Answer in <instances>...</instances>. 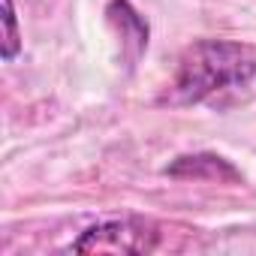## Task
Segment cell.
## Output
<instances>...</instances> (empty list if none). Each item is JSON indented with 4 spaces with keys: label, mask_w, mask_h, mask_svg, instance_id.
Here are the masks:
<instances>
[{
    "label": "cell",
    "mask_w": 256,
    "mask_h": 256,
    "mask_svg": "<svg viewBox=\"0 0 256 256\" xmlns=\"http://www.w3.org/2000/svg\"><path fill=\"white\" fill-rule=\"evenodd\" d=\"M256 78V48L232 40H199L181 60L169 88V102L196 106L217 94L238 90Z\"/></svg>",
    "instance_id": "6da1fadb"
},
{
    "label": "cell",
    "mask_w": 256,
    "mask_h": 256,
    "mask_svg": "<svg viewBox=\"0 0 256 256\" xmlns=\"http://www.w3.org/2000/svg\"><path fill=\"white\" fill-rule=\"evenodd\" d=\"M160 226L148 217L124 214L88 226L66 250L70 253H154L160 247Z\"/></svg>",
    "instance_id": "7a4b0ae2"
},
{
    "label": "cell",
    "mask_w": 256,
    "mask_h": 256,
    "mask_svg": "<svg viewBox=\"0 0 256 256\" xmlns=\"http://www.w3.org/2000/svg\"><path fill=\"white\" fill-rule=\"evenodd\" d=\"M166 175L169 178H184V181H217V184H238L241 181V172L220 154H211V151H202V154H184V157H175L169 166H166Z\"/></svg>",
    "instance_id": "3957f363"
},
{
    "label": "cell",
    "mask_w": 256,
    "mask_h": 256,
    "mask_svg": "<svg viewBox=\"0 0 256 256\" xmlns=\"http://www.w3.org/2000/svg\"><path fill=\"white\" fill-rule=\"evenodd\" d=\"M106 16L112 18V24L118 28L124 46H133V60L148 48V22L133 10L130 0H112Z\"/></svg>",
    "instance_id": "277c9868"
},
{
    "label": "cell",
    "mask_w": 256,
    "mask_h": 256,
    "mask_svg": "<svg viewBox=\"0 0 256 256\" xmlns=\"http://www.w3.org/2000/svg\"><path fill=\"white\" fill-rule=\"evenodd\" d=\"M6 64H12L22 54V30L16 16V0H4V48H0Z\"/></svg>",
    "instance_id": "5b68a950"
}]
</instances>
